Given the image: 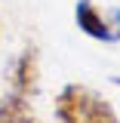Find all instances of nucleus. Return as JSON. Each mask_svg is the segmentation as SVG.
<instances>
[{
	"instance_id": "obj_1",
	"label": "nucleus",
	"mask_w": 120,
	"mask_h": 123,
	"mask_svg": "<svg viewBox=\"0 0 120 123\" xmlns=\"http://www.w3.org/2000/svg\"><path fill=\"white\" fill-rule=\"evenodd\" d=\"M56 117L59 123H120L105 95L80 83L62 86L56 95Z\"/></svg>"
},
{
	"instance_id": "obj_2",
	"label": "nucleus",
	"mask_w": 120,
	"mask_h": 123,
	"mask_svg": "<svg viewBox=\"0 0 120 123\" xmlns=\"http://www.w3.org/2000/svg\"><path fill=\"white\" fill-rule=\"evenodd\" d=\"M74 22H77V28L86 37H92V40H102V43L120 40V6L111 9V12H102L92 0H77Z\"/></svg>"
},
{
	"instance_id": "obj_3",
	"label": "nucleus",
	"mask_w": 120,
	"mask_h": 123,
	"mask_svg": "<svg viewBox=\"0 0 120 123\" xmlns=\"http://www.w3.org/2000/svg\"><path fill=\"white\" fill-rule=\"evenodd\" d=\"M40 89V65H37V49H25L13 62V92L15 95H37Z\"/></svg>"
},
{
	"instance_id": "obj_4",
	"label": "nucleus",
	"mask_w": 120,
	"mask_h": 123,
	"mask_svg": "<svg viewBox=\"0 0 120 123\" xmlns=\"http://www.w3.org/2000/svg\"><path fill=\"white\" fill-rule=\"evenodd\" d=\"M0 123H40V120H37V114L25 95L9 92L0 98Z\"/></svg>"
},
{
	"instance_id": "obj_5",
	"label": "nucleus",
	"mask_w": 120,
	"mask_h": 123,
	"mask_svg": "<svg viewBox=\"0 0 120 123\" xmlns=\"http://www.w3.org/2000/svg\"><path fill=\"white\" fill-rule=\"evenodd\" d=\"M114 83H117V86H120V77H114Z\"/></svg>"
}]
</instances>
